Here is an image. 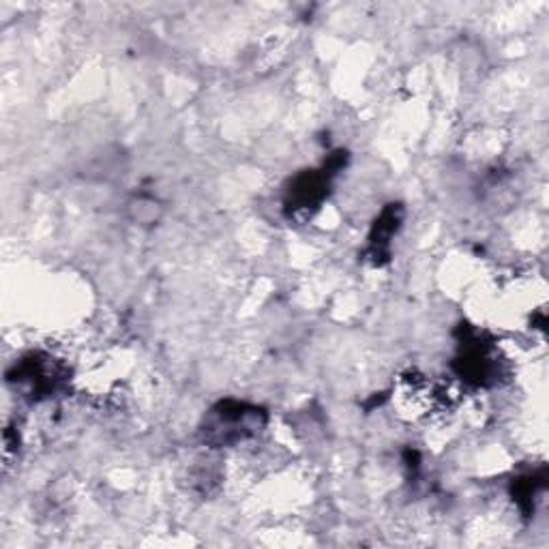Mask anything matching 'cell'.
I'll return each mask as SVG.
<instances>
[{
	"mask_svg": "<svg viewBox=\"0 0 549 549\" xmlns=\"http://www.w3.org/2000/svg\"><path fill=\"white\" fill-rule=\"evenodd\" d=\"M264 412L241 402H221L211 412V425L206 429L215 444H234L260 432Z\"/></svg>",
	"mask_w": 549,
	"mask_h": 549,
	"instance_id": "6da1fadb",
	"label": "cell"
},
{
	"mask_svg": "<svg viewBox=\"0 0 549 549\" xmlns=\"http://www.w3.org/2000/svg\"><path fill=\"white\" fill-rule=\"evenodd\" d=\"M9 380H16L18 384H26L33 395H48L56 391L58 382H61V374L56 372L50 359L41 361L39 356H31L24 359L20 365H16V374H11Z\"/></svg>",
	"mask_w": 549,
	"mask_h": 549,
	"instance_id": "7a4b0ae2",
	"label": "cell"
},
{
	"mask_svg": "<svg viewBox=\"0 0 549 549\" xmlns=\"http://www.w3.org/2000/svg\"><path fill=\"white\" fill-rule=\"evenodd\" d=\"M329 187V174L326 172H307L294 178L290 187L288 206L294 211H305L318 206L324 198V189Z\"/></svg>",
	"mask_w": 549,
	"mask_h": 549,
	"instance_id": "3957f363",
	"label": "cell"
},
{
	"mask_svg": "<svg viewBox=\"0 0 549 549\" xmlns=\"http://www.w3.org/2000/svg\"><path fill=\"white\" fill-rule=\"evenodd\" d=\"M399 221H402V209H399V206H395V204L389 206V209L384 211L380 215V219L376 221L374 232H372V236H369V247H372V256L376 258V262L380 256L389 254V243L399 226Z\"/></svg>",
	"mask_w": 549,
	"mask_h": 549,
	"instance_id": "277c9868",
	"label": "cell"
}]
</instances>
